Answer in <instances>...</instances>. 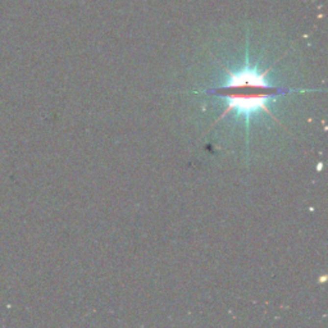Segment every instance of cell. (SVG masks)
Listing matches in <instances>:
<instances>
[{"label": "cell", "mask_w": 328, "mask_h": 328, "mask_svg": "<svg viewBox=\"0 0 328 328\" xmlns=\"http://www.w3.org/2000/svg\"><path fill=\"white\" fill-rule=\"evenodd\" d=\"M228 80L222 87L214 90L217 95L223 96L227 103L221 118L231 112L241 117L246 122L252 116L264 112L271 114L269 103L273 96L286 94L287 90L273 87L267 81V71H259L254 67L245 66L240 71H227Z\"/></svg>", "instance_id": "6da1fadb"}]
</instances>
